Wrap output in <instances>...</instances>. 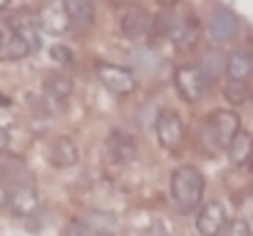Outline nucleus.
Here are the masks:
<instances>
[{
	"label": "nucleus",
	"instance_id": "obj_16",
	"mask_svg": "<svg viewBox=\"0 0 253 236\" xmlns=\"http://www.w3.org/2000/svg\"><path fill=\"white\" fill-rule=\"evenodd\" d=\"M149 23H152V18H149V13L144 8H129V10L122 15L119 28H122V33L126 38L134 40V38H142L149 30Z\"/></svg>",
	"mask_w": 253,
	"mask_h": 236
},
{
	"label": "nucleus",
	"instance_id": "obj_15",
	"mask_svg": "<svg viewBox=\"0 0 253 236\" xmlns=\"http://www.w3.org/2000/svg\"><path fill=\"white\" fill-rule=\"evenodd\" d=\"M65 10H67L70 25L75 23V28H89L97 15L94 0H65Z\"/></svg>",
	"mask_w": 253,
	"mask_h": 236
},
{
	"label": "nucleus",
	"instance_id": "obj_32",
	"mask_svg": "<svg viewBox=\"0 0 253 236\" xmlns=\"http://www.w3.org/2000/svg\"><path fill=\"white\" fill-rule=\"evenodd\" d=\"M5 5H8V0H0V10H3Z\"/></svg>",
	"mask_w": 253,
	"mask_h": 236
},
{
	"label": "nucleus",
	"instance_id": "obj_1",
	"mask_svg": "<svg viewBox=\"0 0 253 236\" xmlns=\"http://www.w3.org/2000/svg\"><path fill=\"white\" fill-rule=\"evenodd\" d=\"M204 196V177L194 164H181L171 174V199L179 211L191 214Z\"/></svg>",
	"mask_w": 253,
	"mask_h": 236
},
{
	"label": "nucleus",
	"instance_id": "obj_9",
	"mask_svg": "<svg viewBox=\"0 0 253 236\" xmlns=\"http://www.w3.org/2000/svg\"><path fill=\"white\" fill-rule=\"evenodd\" d=\"M236 30H238V18H236L233 10H228V8L213 10L211 23H209V33H211V40H213V43H226V40H231V38L236 35Z\"/></svg>",
	"mask_w": 253,
	"mask_h": 236
},
{
	"label": "nucleus",
	"instance_id": "obj_34",
	"mask_svg": "<svg viewBox=\"0 0 253 236\" xmlns=\"http://www.w3.org/2000/svg\"><path fill=\"white\" fill-rule=\"evenodd\" d=\"M0 33H3V25H0Z\"/></svg>",
	"mask_w": 253,
	"mask_h": 236
},
{
	"label": "nucleus",
	"instance_id": "obj_10",
	"mask_svg": "<svg viewBox=\"0 0 253 236\" xmlns=\"http://www.w3.org/2000/svg\"><path fill=\"white\" fill-rule=\"evenodd\" d=\"M28 55H30V47L25 45V40L13 28L0 33V60L3 62H18Z\"/></svg>",
	"mask_w": 253,
	"mask_h": 236
},
{
	"label": "nucleus",
	"instance_id": "obj_13",
	"mask_svg": "<svg viewBox=\"0 0 253 236\" xmlns=\"http://www.w3.org/2000/svg\"><path fill=\"white\" fill-rule=\"evenodd\" d=\"M107 154L117 162H132L137 157V142L126 132H112L107 137Z\"/></svg>",
	"mask_w": 253,
	"mask_h": 236
},
{
	"label": "nucleus",
	"instance_id": "obj_14",
	"mask_svg": "<svg viewBox=\"0 0 253 236\" xmlns=\"http://www.w3.org/2000/svg\"><path fill=\"white\" fill-rule=\"evenodd\" d=\"M253 70V60L246 50H233L228 57H223V72L231 82H246V77Z\"/></svg>",
	"mask_w": 253,
	"mask_h": 236
},
{
	"label": "nucleus",
	"instance_id": "obj_27",
	"mask_svg": "<svg viewBox=\"0 0 253 236\" xmlns=\"http://www.w3.org/2000/svg\"><path fill=\"white\" fill-rule=\"evenodd\" d=\"M65 236H94L82 221H72V224H67V229H65Z\"/></svg>",
	"mask_w": 253,
	"mask_h": 236
},
{
	"label": "nucleus",
	"instance_id": "obj_24",
	"mask_svg": "<svg viewBox=\"0 0 253 236\" xmlns=\"http://www.w3.org/2000/svg\"><path fill=\"white\" fill-rule=\"evenodd\" d=\"M174 20H176V15H169V13H162V15H157L154 18V23H149V28H152V40L157 38H167L169 35V30H171V25H174Z\"/></svg>",
	"mask_w": 253,
	"mask_h": 236
},
{
	"label": "nucleus",
	"instance_id": "obj_4",
	"mask_svg": "<svg viewBox=\"0 0 253 236\" xmlns=\"http://www.w3.org/2000/svg\"><path fill=\"white\" fill-rule=\"evenodd\" d=\"M174 82H176V90L179 94L186 99V102H196L204 97L206 87H209V80L206 75L199 70V65H181L174 75Z\"/></svg>",
	"mask_w": 253,
	"mask_h": 236
},
{
	"label": "nucleus",
	"instance_id": "obj_11",
	"mask_svg": "<svg viewBox=\"0 0 253 236\" xmlns=\"http://www.w3.org/2000/svg\"><path fill=\"white\" fill-rule=\"evenodd\" d=\"M50 162L60 169L75 167L80 162V147L75 144V140L72 137H57L52 149H50Z\"/></svg>",
	"mask_w": 253,
	"mask_h": 236
},
{
	"label": "nucleus",
	"instance_id": "obj_29",
	"mask_svg": "<svg viewBox=\"0 0 253 236\" xmlns=\"http://www.w3.org/2000/svg\"><path fill=\"white\" fill-rule=\"evenodd\" d=\"M8 204V191H5V187L0 184V206H5Z\"/></svg>",
	"mask_w": 253,
	"mask_h": 236
},
{
	"label": "nucleus",
	"instance_id": "obj_30",
	"mask_svg": "<svg viewBox=\"0 0 253 236\" xmlns=\"http://www.w3.org/2000/svg\"><path fill=\"white\" fill-rule=\"evenodd\" d=\"M157 3H159L162 8H174V5L179 3V0H157Z\"/></svg>",
	"mask_w": 253,
	"mask_h": 236
},
{
	"label": "nucleus",
	"instance_id": "obj_17",
	"mask_svg": "<svg viewBox=\"0 0 253 236\" xmlns=\"http://www.w3.org/2000/svg\"><path fill=\"white\" fill-rule=\"evenodd\" d=\"M0 177L8 179V182H13V184H15V179H18V187L30 182V179H28L30 174H28L25 162L18 159V157H13V154H0Z\"/></svg>",
	"mask_w": 253,
	"mask_h": 236
},
{
	"label": "nucleus",
	"instance_id": "obj_2",
	"mask_svg": "<svg viewBox=\"0 0 253 236\" xmlns=\"http://www.w3.org/2000/svg\"><path fill=\"white\" fill-rule=\"evenodd\" d=\"M241 130V117L233 112V109H216L209 114L206 120V137L213 147L218 149H226L231 144V140L238 135Z\"/></svg>",
	"mask_w": 253,
	"mask_h": 236
},
{
	"label": "nucleus",
	"instance_id": "obj_25",
	"mask_svg": "<svg viewBox=\"0 0 253 236\" xmlns=\"http://www.w3.org/2000/svg\"><path fill=\"white\" fill-rule=\"evenodd\" d=\"M50 57H52L57 65H72V62H75L72 47H67V45H62V43H55V45L50 47Z\"/></svg>",
	"mask_w": 253,
	"mask_h": 236
},
{
	"label": "nucleus",
	"instance_id": "obj_19",
	"mask_svg": "<svg viewBox=\"0 0 253 236\" xmlns=\"http://www.w3.org/2000/svg\"><path fill=\"white\" fill-rule=\"evenodd\" d=\"M92 234H99V236H109V234H114L117 231V216L114 214H109V211H89L87 216H84V221H82Z\"/></svg>",
	"mask_w": 253,
	"mask_h": 236
},
{
	"label": "nucleus",
	"instance_id": "obj_33",
	"mask_svg": "<svg viewBox=\"0 0 253 236\" xmlns=\"http://www.w3.org/2000/svg\"><path fill=\"white\" fill-rule=\"evenodd\" d=\"M112 3H117V5H119V3H126V0H112Z\"/></svg>",
	"mask_w": 253,
	"mask_h": 236
},
{
	"label": "nucleus",
	"instance_id": "obj_23",
	"mask_svg": "<svg viewBox=\"0 0 253 236\" xmlns=\"http://www.w3.org/2000/svg\"><path fill=\"white\" fill-rule=\"evenodd\" d=\"M199 70L206 75V80H216V75L223 70V55H221V52H209V55H204Z\"/></svg>",
	"mask_w": 253,
	"mask_h": 236
},
{
	"label": "nucleus",
	"instance_id": "obj_5",
	"mask_svg": "<svg viewBox=\"0 0 253 236\" xmlns=\"http://www.w3.org/2000/svg\"><path fill=\"white\" fill-rule=\"evenodd\" d=\"M157 140L164 149L174 152L184 142V125L176 112H162L157 117Z\"/></svg>",
	"mask_w": 253,
	"mask_h": 236
},
{
	"label": "nucleus",
	"instance_id": "obj_6",
	"mask_svg": "<svg viewBox=\"0 0 253 236\" xmlns=\"http://www.w3.org/2000/svg\"><path fill=\"white\" fill-rule=\"evenodd\" d=\"M38 23L50 35H62L70 28V18L65 10V0H47L38 13Z\"/></svg>",
	"mask_w": 253,
	"mask_h": 236
},
{
	"label": "nucleus",
	"instance_id": "obj_28",
	"mask_svg": "<svg viewBox=\"0 0 253 236\" xmlns=\"http://www.w3.org/2000/svg\"><path fill=\"white\" fill-rule=\"evenodd\" d=\"M10 144V137H8V130L5 127H0V152H5Z\"/></svg>",
	"mask_w": 253,
	"mask_h": 236
},
{
	"label": "nucleus",
	"instance_id": "obj_21",
	"mask_svg": "<svg viewBox=\"0 0 253 236\" xmlns=\"http://www.w3.org/2000/svg\"><path fill=\"white\" fill-rule=\"evenodd\" d=\"M72 90H75V85H72V80L65 77V75H50V77L45 80V92H47V97H52V99H57V102H65V99L72 94Z\"/></svg>",
	"mask_w": 253,
	"mask_h": 236
},
{
	"label": "nucleus",
	"instance_id": "obj_20",
	"mask_svg": "<svg viewBox=\"0 0 253 236\" xmlns=\"http://www.w3.org/2000/svg\"><path fill=\"white\" fill-rule=\"evenodd\" d=\"M226 149H228V159H231V164L243 167V164L248 162V157H251V135L243 132V130H238V135L231 140V144H228Z\"/></svg>",
	"mask_w": 253,
	"mask_h": 236
},
{
	"label": "nucleus",
	"instance_id": "obj_7",
	"mask_svg": "<svg viewBox=\"0 0 253 236\" xmlns=\"http://www.w3.org/2000/svg\"><path fill=\"white\" fill-rule=\"evenodd\" d=\"M167 38L174 43V47H176L179 52H189V50H194L196 43H199V20H196V15H194V18H191V15H186V18H176Z\"/></svg>",
	"mask_w": 253,
	"mask_h": 236
},
{
	"label": "nucleus",
	"instance_id": "obj_8",
	"mask_svg": "<svg viewBox=\"0 0 253 236\" xmlns=\"http://www.w3.org/2000/svg\"><path fill=\"white\" fill-rule=\"evenodd\" d=\"M226 216L228 214H226V206L221 201H209L196 216L199 234L201 236H218L226 226Z\"/></svg>",
	"mask_w": 253,
	"mask_h": 236
},
{
	"label": "nucleus",
	"instance_id": "obj_3",
	"mask_svg": "<svg viewBox=\"0 0 253 236\" xmlns=\"http://www.w3.org/2000/svg\"><path fill=\"white\" fill-rule=\"evenodd\" d=\"M97 77L114 94H129L134 92V85H137L132 70H126L122 65H112V62H97Z\"/></svg>",
	"mask_w": 253,
	"mask_h": 236
},
{
	"label": "nucleus",
	"instance_id": "obj_18",
	"mask_svg": "<svg viewBox=\"0 0 253 236\" xmlns=\"http://www.w3.org/2000/svg\"><path fill=\"white\" fill-rule=\"evenodd\" d=\"M13 30L25 40V45L30 47V52H38V50H40L42 40H40V30H38V25H35V18H30V15H18V18L13 20Z\"/></svg>",
	"mask_w": 253,
	"mask_h": 236
},
{
	"label": "nucleus",
	"instance_id": "obj_31",
	"mask_svg": "<svg viewBox=\"0 0 253 236\" xmlns=\"http://www.w3.org/2000/svg\"><path fill=\"white\" fill-rule=\"evenodd\" d=\"M0 104H3V107H5V104H10V99H8L5 94H0Z\"/></svg>",
	"mask_w": 253,
	"mask_h": 236
},
{
	"label": "nucleus",
	"instance_id": "obj_26",
	"mask_svg": "<svg viewBox=\"0 0 253 236\" xmlns=\"http://www.w3.org/2000/svg\"><path fill=\"white\" fill-rule=\"evenodd\" d=\"M223 236H251V226L243 219H233L228 226H223Z\"/></svg>",
	"mask_w": 253,
	"mask_h": 236
},
{
	"label": "nucleus",
	"instance_id": "obj_22",
	"mask_svg": "<svg viewBox=\"0 0 253 236\" xmlns=\"http://www.w3.org/2000/svg\"><path fill=\"white\" fill-rule=\"evenodd\" d=\"M223 97L233 104V107H238V104H246L248 102V87H246V82H226V87H223Z\"/></svg>",
	"mask_w": 253,
	"mask_h": 236
},
{
	"label": "nucleus",
	"instance_id": "obj_12",
	"mask_svg": "<svg viewBox=\"0 0 253 236\" xmlns=\"http://www.w3.org/2000/svg\"><path fill=\"white\" fill-rule=\"evenodd\" d=\"M8 199H10V206H13L15 216H30L38 209V187L33 182L20 184V187H15L13 196H8Z\"/></svg>",
	"mask_w": 253,
	"mask_h": 236
}]
</instances>
